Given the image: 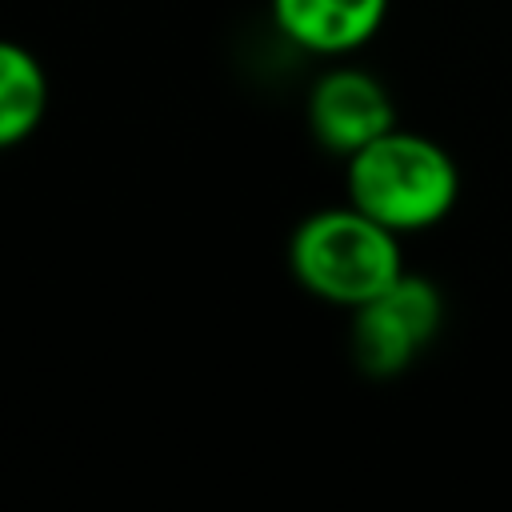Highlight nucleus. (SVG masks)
I'll return each instance as SVG.
<instances>
[{
	"instance_id": "nucleus-1",
	"label": "nucleus",
	"mask_w": 512,
	"mask_h": 512,
	"mask_svg": "<svg viewBox=\"0 0 512 512\" xmlns=\"http://www.w3.org/2000/svg\"><path fill=\"white\" fill-rule=\"evenodd\" d=\"M348 200L396 236L436 228L460 200V168L444 144L392 128L344 160Z\"/></svg>"
},
{
	"instance_id": "nucleus-2",
	"label": "nucleus",
	"mask_w": 512,
	"mask_h": 512,
	"mask_svg": "<svg viewBox=\"0 0 512 512\" xmlns=\"http://www.w3.org/2000/svg\"><path fill=\"white\" fill-rule=\"evenodd\" d=\"M288 268L308 296L336 308H360L404 276V256L400 236L348 200L308 212L292 228Z\"/></svg>"
},
{
	"instance_id": "nucleus-3",
	"label": "nucleus",
	"mask_w": 512,
	"mask_h": 512,
	"mask_svg": "<svg viewBox=\"0 0 512 512\" xmlns=\"http://www.w3.org/2000/svg\"><path fill=\"white\" fill-rule=\"evenodd\" d=\"M444 300L428 276L404 268L380 296L352 308V360L364 376H400L440 332Z\"/></svg>"
},
{
	"instance_id": "nucleus-4",
	"label": "nucleus",
	"mask_w": 512,
	"mask_h": 512,
	"mask_svg": "<svg viewBox=\"0 0 512 512\" xmlns=\"http://www.w3.org/2000/svg\"><path fill=\"white\" fill-rule=\"evenodd\" d=\"M304 116H308L312 140L344 160L396 128L392 92L372 72L352 64H336L316 76V84L308 88Z\"/></svg>"
},
{
	"instance_id": "nucleus-5",
	"label": "nucleus",
	"mask_w": 512,
	"mask_h": 512,
	"mask_svg": "<svg viewBox=\"0 0 512 512\" xmlns=\"http://www.w3.org/2000/svg\"><path fill=\"white\" fill-rule=\"evenodd\" d=\"M268 12L288 44L312 56H348L380 32L388 0H268Z\"/></svg>"
},
{
	"instance_id": "nucleus-6",
	"label": "nucleus",
	"mask_w": 512,
	"mask_h": 512,
	"mask_svg": "<svg viewBox=\"0 0 512 512\" xmlns=\"http://www.w3.org/2000/svg\"><path fill=\"white\" fill-rule=\"evenodd\" d=\"M48 112V72L32 48L0 36V152L24 144Z\"/></svg>"
}]
</instances>
